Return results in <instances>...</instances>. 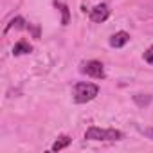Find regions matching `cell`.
<instances>
[{"mask_svg": "<svg viewBox=\"0 0 153 153\" xmlns=\"http://www.w3.org/2000/svg\"><path fill=\"white\" fill-rule=\"evenodd\" d=\"M97 94H99V87L94 85V83H85V81H81V83H78V85L74 87V101L79 103V105L92 101Z\"/></svg>", "mask_w": 153, "mask_h": 153, "instance_id": "6da1fadb", "label": "cell"}, {"mask_svg": "<svg viewBox=\"0 0 153 153\" xmlns=\"http://www.w3.org/2000/svg\"><path fill=\"white\" fill-rule=\"evenodd\" d=\"M85 139H88V140H119V139H123V133L114 128L105 130V128L92 126L85 131Z\"/></svg>", "mask_w": 153, "mask_h": 153, "instance_id": "7a4b0ae2", "label": "cell"}, {"mask_svg": "<svg viewBox=\"0 0 153 153\" xmlns=\"http://www.w3.org/2000/svg\"><path fill=\"white\" fill-rule=\"evenodd\" d=\"M81 72L88 74L90 78H96V79H103L105 78V67H103L101 61H96V59H90V61L83 63Z\"/></svg>", "mask_w": 153, "mask_h": 153, "instance_id": "3957f363", "label": "cell"}, {"mask_svg": "<svg viewBox=\"0 0 153 153\" xmlns=\"http://www.w3.org/2000/svg\"><path fill=\"white\" fill-rule=\"evenodd\" d=\"M108 16H110V9H108V6H106V4H97L96 7H92V9H90V20H92V22H96V24L105 22Z\"/></svg>", "mask_w": 153, "mask_h": 153, "instance_id": "277c9868", "label": "cell"}, {"mask_svg": "<svg viewBox=\"0 0 153 153\" xmlns=\"http://www.w3.org/2000/svg\"><path fill=\"white\" fill-rule=\"evenodd\" d=\"M128 40H130V34L124 33V31H119V33H115V34L110 38V45L115 47V49H119V47H124V45L128 43Z\"/></svg>", "mask_w": 153, "mask_h": 153, "instance_id": "5b68a950", "label": "cell"}, {"mask_svg": "<svg viewBox=\"0 0 153 153\" xmlns=\"http://www.w3.org/2000/svg\"><path fill=\"white\" fill-rule=\"evenodd\" d=\"M31 51H33V47H31L25 40H20V42L13 47V54H15V56H20V54H29Z\"/></svg>", "mask_w": 153, "mask_h": 153, "instance_id": "8992f818", "label": "cell"}, {"mask_svg": "<svg viewBox=\"0 0 153 153\" xmlns=\"http://www.w3.org/2000/svg\"><path fill=\"white\" fill-rule=\"evenodd\" d=\"M68 144H70V137H68V135H61V137L52 144V151H59V149L67 148Z\"/></svg>", "mask_w": 153, "mask_h": 153, "instance_id": "52a82bcc", "label": "cell"}, {"mask_svg": "<svg viewBox=\"0 0 153 153\" xmlns=\"http://www.w3.org/2000/svg\"><path fill=\"white\" fill-rule=\"evenodd\" d=\"M13 27H15V29H24V27H25V20H24L22 16H16V18H13V20L9 22V25L6 27V33H7V31H11Z\"/></svg>", "mask_w": 153, "mask_h": 153, "instance_id": "ba28073f", "label": "cell"}, {"mask_svg": "<svg viewBox=\"0 0 153 153\" xmlns=\"http://www.w3.org/2000/svg\"><path fill=\"white\" fill-rule=\"evenodd\" d=\"M59 9H61V15H63V18H61V25H67V24H68V20H70L68 7H67V6H63V4H59Z\"/></svg>", "mask_w": 153, "mask_h": 153, "instance_id": "9c48e42d", "label": "cell"}, {"mask_svg": "<svg viewBox=\"0 0 153 153\" xmlns=\"http://www.w3.org/2000/svg\"><path fill=\"white\" fill-rule=\"evenodd\" d=\"M144 61H146V63H149V65H153V45L144 52Z\"/></svg>", "mask_w": 153, "mask_h": 153, "instance_id": "30bf717a", "label": "cell"}, {"mask_svg": "<svg viewBox=\"0 0 153 153\" xmlns=\"http://www.w3.org/2000/svg\"><path fill=\"white\" fill-rule=\"evenodd\" d=\"M149 101H151V97H149V96H146V97H140V94H139V96H135V103H137V105H140V106H142V105H148Z\"/></svg>", "mask_w": 153, "mask_h": 153, "instance_id": "8fae6325", "label": "cell"}, {"mask_svg": "<svg viewBox=\"0 0 153 153\" xmlns=\"http://www.w3.org/2000/svg\"><path fill=\"white\" fill-rule=\"evenodd\" d=\"M142 133H144L146 137H149V139L153 140V128H144V130H142Z\"/></svg>", "mask_w": 153, "mask_h": 153, "instance_id": "7c38bea8", "label": "cell"}]
</instances>
